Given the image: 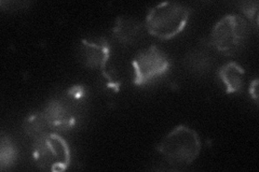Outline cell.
<instances>
[{"label":"cell","instance_id":"6da1fadb","mask_svg":"<svg viewBox=\"0 0 259 172\" xmlns=\"http://www.w3.org/2000/svg\"><path fill=\"white\" fill-rule=\"evenodd\" d=\"M88 98V87L76 84L61 95L51 98L42 110L51 129L66 132L75 128L82 119Z\"/></svg>","mask_w":259,"mask_h":172},{"label":"cell","instance_id":"7a4b0ae2","mask_svg":"<svg viewBox=\"0 0 259 172\" xmlns=\"http://www.w3.org/2000/svg\"><path fill=\"white\" fill-rule=\"evenodd\" d=\"M202 143L196 130L178 125L156 145V150L169 166L187 167L198 158Z\"/></svg>","mask_w":259,"mask_h":172},{"label":"cell","instance_id":"3957f363","mask_svg":"<svg viewBox=\"0 0 259 172\" xmlns=\"http://www.w3.org/2000/svg\"><path fill=\"white\" fill-rule=\"evenodd\" d=\"M190 12L188 7L180 3H161L148 11L145 21L146 30L160 40L173 39L187 26Z\"/></svg>","mask_w":259,"mask_h":172},{"label":"cell","instance_id":"277c9868","mask_svg":"<svg viewBox=\"0 0 259 172\" xmlns=\"http://www.w3.org/2000/svg\"><path fill=\"white\" fill-rule=\"evenodd\" d=\"M248 32V22L243 16L227 14L212 28L208 44L220 53L231 56L241 51L245 45Z\"/></svg>","mask_w":259,"mask_h":172},{"label":"cell","instance_id":"5b68a950","mask_svg":"<svg viewBox=\"0 0 259 172\" xmlns=\"http://www.w3.org/2000/svg\"><path fill=\"white\" fill-rule=\"evenodd\" d=\"M32 159L40 170L52 172L66 170L71 161L69 144L60 135L48 133L34 141Z\"/></svg>","mask_w":259,"mask_h":172},{"label":"cell","instance_id":"8992f818","mask_svg":"<svg viewBox=\"0 0 259 172\" xmlns=\"http://www.w3.org/2000/svg\"><path fill=\"white\" fill-rule=\"evenodd\" d=\"M171 60L157 45H150L137 54L132 61L134 71L133 83L136 86L149 84L150 82L164 76L171 68Z\"/></svg>","mask_w":259,"mask_h":172},{"label":"cell","instance_id":"52a82bcc","mask_svg":"<svg viewBox=\"0 0 259 172\" xmlns=\"http://www.w3.org/2000/svg\"><path fill=\"white\" fill-rule=\"evenodd\" d=\"M110 51L109 42L103 37L81 40L80 59L84 66L90 69H99L102 72L106 70Z\"/></svg>","mask_w":259,"mask_h":172},{"label":"cell","instance_id":"ba28073f","mask_svg":"<svg viewBox=\"0 0 259 172\" xmlns=\"http://www.w3.org/2000/svg\"><path fill=\"white\" fill-rule=\"evenodd\" d=\"M145 24L128 16H118L113 24L112 35L121 44L135 45L144 37Z\"/></svg>","mask_w":259,"mask_h":172},{"label":"cell","instance_id":"9c48e42d","mask_svg":"<svg viewBox=\"0 0 259 172\" xmlns=\"http://www.w3.org/2000/svg\"><path fill=\"white\" fill-rule=\"evenodd\" d=\"M218 78L225 86L226 94H239L244 87L245 70L238 63L230 62L218 69Z\"/></svg>","mask_w":259,"mask_h":172},{"label":"cell","instance_id":"30bf717a","mask_svg":"<svg viewBox=\"0 0 259 172\" xmlns=\"http://www.w3.org/2000/svg\"><path fill=\"white\" fill-rule=\"evenodd\" d=\"M23 129L25 134L35 141L36 139L50 133L49 130L51 128L48 124L44 112L40 111L30 114V116L24 121Z\"/></svg>","mask_w":259,"mask_h":172},{"label":"cell","instance_id":"8fae6325","mask_svg":"<svg viewBox=\"0 0 259 172\" xmlns=\"http://www.w3.org/2000/svg\"><path fill=\"white\" fill-rule=\"evenodd\" d=\"M2 147H0V169L5 171L6 169L12 167L16 159H18V150L9 137L3 135Z\"/></svg>","mask_w":259,"mask_h":172},{"label":"cell","instance_id":"7c38bea8","mask_svg":"<svg viewBox=\"0 0 259 172\" xmlns=\"http://www.w3.org/2000/svg\"><path fill=\"white\" fill-rule=\"evenodd\" d=\"M258 2H246L241 4V10L243 14H244L250 22L255 23L256 28L258 27Z\"/></svg>","mask_w":259,"mask_h":172},{"label":"cell","instance_id":"4fadbf2b","mask_svg":"<svg viewBox=\"0 0 259 172\" xmlns=\"http://www.w3.org/2000/svg\"><path fill=\"white\" fill-rule=\"evenodd\" d=\"M249 95L250 97L253 98V99L255 100L256 104L258 103V80L255 79L252 83H250V86H249Z\"/></svg>","mask_w":259,"mask_h":172}]
</instances>
